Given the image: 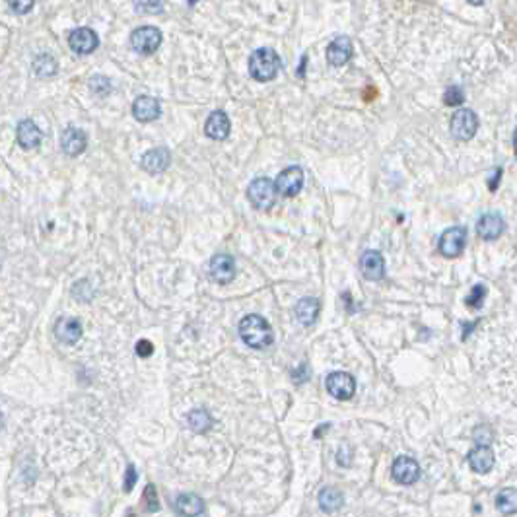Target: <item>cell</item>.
Segmentation results:
<instances>
[{"instance_id":"6da1fadb","label":"cell","mask_w":517,"mask_h":517,"mask_svg":"<svg viewBox=\"0 0 517 517\" xmlns=\"http://www.w3.org/2000/svg\"><path fill=\"white\" fill-rule=\"evenodd\" d=\"M239 335L247 346L257 348V350H263L269 344H272V329H270L267 319H263L261 315L243 317L239 323Z\"/></svg>"},{"instance_id":"7a4b0ae2","label":"cell","mask_w":517,"mask_h":517,"mask_svg":"<svg viewBox=\"0 0 517 517\" xmlns=\"http://www.w3.org/2000/svg\"><path fill=\"white\" fill-rule=\"evenodd\" d=\"M280 70V57L274 49L263 47L251 55L249 59V74L257 80V82H269L274 80Z\"/></svg>"},{"instance_id":"3957f363","label":"cell","mask_w":517,"mask_h":517,"mask_svg":"<svg viewBox=\"0 0 517 517\" xmlns=\"http://www.w3.org/2000/svg\"><path fill=\"white\" fill-rule=\"evenodd\" d=\"M276 183H272L267 177L255 179L247 189V197L251 205L258 210H269L276 203Z\"/></svg>"},{"instance_id":"277c9868","label":"cell","mask_w":517,"mask_h":517,"mask_svg":"<svg viewBox=\"0 0 517 517\" xmlns=\"http://www.w3.org/2000/svg\"><path fill=\"white\" fill-rule=\"evenodd\" d=\"M131 43L133 49L140 55H152L162 43V31L154 28V26H142L138 30L133 31L131 35Z\"/></svg>"},{"instance_id":"5b68a950","label":"cell","mask_w":517,"mask_h":517,"mask_svg":"<svg viewBox=\"0 0 517 517\" xmlns=\"http://www.w3.org/2000/svg\"><path fill=\"white\" fill-rule=\"evenodd\" d=\"M478 131V117L471 109H459L451 119V135L457 140H471Z\"/></svg>"},{"instance_id":"8992f818","label":"cell","mask_w":517,"mask_h":517,"mask_svg":"<svg viewBox=\"0 0 517 517\" xmlns=\"http://www.w3.org/2000/svg\"><path fill=\"white\" fill-rule=\"evenodd\" d=\"M467 243V232L465 228H449L445 229L444 234H442V238H440V253L447 258H453L459 257L461 253H463V249H465Z\"/></svg>"},{"instance_id":"52a82bcc","label":"cell","mask_w":517,"mask_h":517,"mask_svg":"<svg viewBox=\"0 0 517 517\" xmlns=\"http://www.w3.org/2000/svg\"><path fill=\"white\" fill-rule=\"evenodd\" d=\"M327 391L332 395L337 401H348L354 391H356V382L350 373L346 372H332L327 377Z\"/></svg>"},{"instance_id":"ba28073f","label":"cell","mask_w":517,"mask_h":517,"mask_svg":"<svg viewBox=\"0 0 517 517\" xmlns=\"http://www.w3.org/2000/svg\"><path fill=\"white\" fill-rule=\"evenodd\" d=\"M303 187V171L301 167H286L276 179V191L284 197H296Z\"/></svg>"},{"instance_id":"9c48e42d","label":"cell","mask_w":517,"mask_h":517,"mask_svg":"<svg viewBox=\"0 0 517 517\" xmlns=\"http://www.w3.org/2000/svg\"><path fill=\"white\" fill-rule=\"evenodd\" d=\"M393 478L399 485H406V487L414 485L420 478V467L413 457H397L393 463Z\"/></svg>"},{"instance_id":"30bf717a","label":"cell","mask_w":517,"mask_h":517,"mask_svg":"<svg viewBox=\"0 0 517 517\" xmlns=\"http://www.w3.org/2000/svg\"><path fill=\"white\" fill-rule=\"evenodd\" d=\"M68 45L74 53L78 55H90L97 49L100 45V37L95 35V31H92L90 28H78L70 33L68 37Z\"/></svg>"},{"instance_id":"8fae6325","label":"cell","mask_w":517,"mask_h":517,"mask_svg":"<svg viewBox=\"0 0 517 517\" xmlns=\"http://www.w3.org/2000/svg\"><path fill=\"white\" fill-rule=\"evenodd\" d=\"M504 228H506L504 226V218L500 216L498 212H487V214H482V216L478 218V222H476V234L482 239H488V241L500 238Z\"/></svg>"},{"instance_id":"7c38bea8","label":"cell","mask_w":517,"mask_h":517,"mask_svg":"<svg viewBox=\"0 0 517 517\" xmlns=\"http://www.w3.org/2000/svg\"><path fill=\"white\" fill-rule=\"evenodd\" d=\"M210 276L220 284H228L236 276V261L229 255H216L210 261Z\"/></svg>"},{"instance_id":"4fadbf2b","label":"cell","mask_w":517,"mask_h":517,"mask_svg":"<svg viewBox=\"0 0 517 517\" xmlns=\"http://www.w3.org/2000/svg\"><path fill=\"white\" fill-rule=\"evenodd\" d=\"M82 323L74 317H61L55 325V337L64 344H76L82 339Z\"/></svg>"},{"instance_id":"5bb4252c","label":"cell","mask_w":517,"mask_h":517,"mask_svg":"<svg viewBox=\"0 0 517 517\" xmlns=\"http://www.w3.org/2000/svg\"><path fill=\"white\" fill-rule=\"evenodd\" d=\"M169 162H171V156H169L167 148H154V150H148L142 156L140 166H142L144 171L156 176V173H164L167 167H169Z\"/></svg>"},{"instance_id":"9a60e30c","label":"cell","mask_w":517,"mask_h":517,"mask_svg":"<svg viewBox=\"0 0 517 517\" xmlns=\"http://www.w3.org/2000/svg\"><path fill=\"white\" fill-rule=\"evenodd\" d=\"M133 115H135L136 121H140V123H150V121H156L162 115V107H160V102L154 100V97L140 95L133 104Z\"/></svg>"},{"instance_id":"2e32d148","label":"cell","mask_w":517,"mask_h":517,"mask_svg":"<svg viewBox=\"0 0 517 517\" xmlns=\"http://www.w3.org/2000/svg\"><path fill=\"white\" fill-rule=\"evenodd\" d=\"M360 269H362L364 279L377 282L385 276V261L377 251H366L360 261Z\"/></svg>"},{"instance_id":"e0dca14e","label":"cell","mask_w":517,"mask_h":517,"mask_svg":"<svg viewBox=\"0 0 517 517\" xmlns=\"http://www.w3.org/2000/svg\"><path fill=\"white\" fill-rule=\"evenodd\" d=\"M352 57V41L346 35H339L337 39H332L329 49H327V61L332 66H342L350 61Z\"/></svg>"},{"instance_id":"ac0fdd59","label":"cell","mask_w":517,"mask_h":517,"mask_svg":"<svg viewBox=\"0 0 517 517\" xmlns=\"http://www.w3.org/2000/svg\"><path fill=\"white\" fill-rule=\"evenodd\" d=\"M86 144H88V138H86V133L80 131V129H74V126H68L61 136V148L64 150V154L68 156H80L86 150Z\"/></svg>"},{"instance_id":"d6986e66","label":"cell","mask_w":517,"mask_h":517,"mask_svg":"<svg viewBox=\"0 0 517 517\" xmlns=\"http://www.w3.org/2000/svg\"><path fill=\"white\" fill-rule=\"evenodd\" d=\"M469 465L478 475H487L488 471H492V467H494V451L488 445L478 444V447H475L469 453Z\"/></svg>"},{"instance_id":"ffe728a7","label":"cell","mask_w":517,"mask_h":517,"mask_svg":"<svg viewBox=\"0 0 517 517\" xmlns=\"http://www.w3.org/2000/svg\"><path fill=\"white\" fill-rule=\"evenodd\" d=\"M229 129H232V124H229L228 115L224 111H214L208 117L207 124H205V133L212 140H226L229 135Z\"/></svg>"},{"instance_id":"44dd1931","label":"cell","mask_w":517,"mask_h":517,"mask_svg":"<svg viewBox=\"0 0 517 517\" xmlns=\"http://www.w3.org/2000/svg\"><path fill=\"white\" fill-rule=\"evenodd\" d=\"M16 138H18V144L21 148H26V150H30V148H37V146L41 144V131H39V126L30 121V119H26V121H21L18 124V131H16Z\"/></svg>"},{"instance_id":"7402d4cb","label":"cell","mask_w":517,"mask_h":517,"mask_svg":"<svg viewBox=\"0 0 517 517\" xmlns=\"http://www.w3.org/2000/svg\"><path fill=\"white\" fill-rule=\"evenodd\" d=\"M319 308L321 303L317 298H303V300L298 301V306H296V319L300 325L303 327H310L313 325L315 321H317V315H319Z\"/></svg>"},{"instance_id":"603a6c76","label":"cell","mask_w":517,"mask_h":517,"mask_svg":"<svg viewBox=\"0 0 517 517\" xmlns=\"http://www.w3.org/2000/svg\"><path fill=\"white\" fill-rule=\"evenodd\" d=\"M176 509L181 516H200L205 511V506L197 494H181L176 500Z\"/></svg>"},{"instance_id":"cb8c5ba5","label":"cell","mask_w":517,"mask_h":517,"mask_svg":"<svg viewBox=\"0 0 517 517\" xmlns=\"http://www.w3.org/2000/svg\"><path fill=\"white\" fill-rule=\"evenodd\" d=\"M342 504H344V496L339 488L327 487L319 492V506L323 511H327V514L337 511V509H341Z\"/></svg>"},{"instance_id":"d4e9b609","label":"cell","mask_w":517,"mask_h":517,"mask_svg":"<svg viewBox=\"0 0 517 517\" xmlns=\"http://www.w3.org/2000/svg\"><path fill=\"white\" fill-rule=\"evenodd\" d=\"M187 422L191 426V430L193 432H197V434H205L208 432L212 424H214V420H212V416L208 414V411L205 408H197V411H191L189 416H187Z\"/></svg>"},{"instance_id":"484cf974","label":"cell","mask_w":517,"mask_h":517,"mask_svg":"<svg viewBox=\"0 0 517 517\" xmlns=\"http://www.w3.org/2000/svg\"><path fill=\"white\" fill-rule=\"evenodd\" d=\"M496 507L502 514H516L517 511V490L516 488H504L502 492H498Z\"/></svg>"},{"instance_id":"4316f807","label":"cell","mask_w":517,"mask_h":517,"mask_svg":"<svg viewBox=\"0 0 517 517\" xmlns=\"http://www.w3.org/2000/svg\"><path fill=\"white\" fill-rule=\"evenodd\" d=\"M33 70L39 78H49L53 74H57V61L51 55H39L33 62Z\"/></svg>"},{"instance_id":"83f0119b","label":"cell","mask_w":517,"mask_h":517,"mask_svg":"<svg viewBox=\"0 0 517 517\" xmlns=\"http://www.w3.org/2000/svg\"><path fill=\"white\" fill-rule=\"evenodd\" d=\"M487 286H482V284H476L475 288L471 290V294H469V298H467V306L469 308H473V310H480L482 308V301L487 300Z\"/></svg>"},{"instance_id":"f1b7e54d","label":"cell","mask_w":517,"mask_h":517,"mask_svg":"<svg viewBox=\"0 0 517 517\" xmlns=\"http://www.w3.org/2000/svg\"><path fill=\"white\" fill-rule=\"evenodd\" d=\"M135 8L142 14H160L164 12V0H136Z\"/></svg>"},{"instance_id":"f546056e","label":"cell","mask_w":517,"mask_h":517,"mask_svg":"<svg viewBox=\"0 0 517 517\" xmlns=\"http://www.w3.org/2000/svg\"><path fill=\"white\" fill-rule=\"evenodd\" d=\"M444 102L445 105H449V107L461 105L465 102V93H463V90H461L459 86H449L444 93Z\"/></svg>"},{"instance_id":"4dcf8cb0","label":"cell","mask_w":517,"mask_h":517,"mask_svg":"<svg viewBox=\"0 0 517 517\" xmlns=\"http://www.w3.org/2000/svg\"><path fill=\"white\" fill-rule=\"evenodd\" d=\"M142 502H144L146 511H158V494H156V488L150 485V487H146L144 490V498H142Z\"/></svg>"},{"instance_id":"1f68e13d","label":"cell","mask_w":517,"mask_h":517,"mask_svg":"<svg viewBox=\"0 0 517 517\" xmlns=\"http://www.w3.org/2000/svg\"><path fill=\"white\" fill-rule=\"evenodd\" d=\"M90 88H92L95 93H100V95H105V93H109V90H111V86H109V80H107V78H104V76H95V78H92V82H90Z\"/></svg>"},{"instance_id":"d6a6232c","label":"cell","mask_w":517,"mask_h":517,"mask_svg":"<svg viewBox=\"0 0 517 517\" xmlns=\"http://www.w3.org/2000/svg\"><path fill=\"white\" fill-rule=\"evenodd\" d=\"M33 2L35 0H8V6L16 14H28L33 8Z\"/></svg>"},{"instance_id":"836d02e7","label":"cell","mask_w":517,"mask_h":517,"mask_svg":"<svg viewBox=\"0 0 517 517\" xmlns=\"http://www.w3.org/2000/svg\"><path fill=\"white\" fill-rule=\"evenodd\" d=\"M136 480H138V473H136L135 465H129L126 467V473H124V492H131L135 488Z\"/></svg>"},{"instance_id":"e575fe53","label":"cell","mask_w":517,"mask_h":517,"mask_svg":"<svg viewBox=\"0 0 517 517\" xmlns=\"http://www.w3.org/2000/svg\"><path fill=\"white\" fill-rule=\"evenodd\" d=\"M136 354H138L140 358H148V356H152V354H154V344H152L150 341H146V339L138 341L136 342Z\"/></svg>"},{"instance_id":"d590c367","label":"cell","mask_w":517,"mask_h":517,"mask_svg":"<svg viewBox=\"0 0 517 517\" xmlns=\"http://www.w3.org/2000/svg\"><path fill=\"white\" fill-rule=\"evenodd\" d=\"M475 440L478 442V444L488 445V442L492 440V432L488 430L487 426H478V428L475 430Z\"/></svg>"},{"instance_id":"8d00e7d4","label":"cell","mask_w":517,"mask_h":517,"mask_svg":"<svg viewBox=\"0 0 517 517\" xmlns=\"http://www.w3.org/2000/svg\"><path fill=\"white\" fill-rule=\"evenodd\" d=\"M308 377H310V373H308V366H306V364H301L300 368L294 372V379H296V383H303V382H308Z\"/></svg>"},{"instance_id":"74e56055","label":"cell","mask_w":517,"mask_h":517,"mask_svg":"<svg viewBox=\"0 0 517 517\" xmlns=\"http://www.w3.org/2000/svg\"><path fill=\"white\" fill-rule=\"evenodd\" d=\"M500 177H502V169L498 167L496 173H494V179L490 181V191H496L498 189V181H500Z\"/></svg>"},{"instance_id":"f35d334b","label":"cell","mask_w":517,"mask_h":517,"mask_svg":"<svg viewBox=\"0 0 517 517\" xmlns=\"http://www.w3.org/2000/svg\"><path fill=\"white\" fill-rule=\"evenodd\" d=\"M469 4H473V6H480V4H485V0H467Z\"/></svg>"},{"instance_id":"ab89813d","label":"cell","mask_w":517,"mask_h":517,"mask_svg":"<svg viewBox=\"0 0 517 517\" xmlns=\"http://www.w3.org/2000/svg\"><path fill=\"white\" fill-rule=\"evenodd\" d=\"M514 146H516V158H517V129H516V135H514Z\"/></svg>"},{"instance_id":"60d3db41","label":"cell","mask_w":517,"mask_h":517,"mask_svg":"<svg viewBox=\"0 0 517 517\" xmlns=\"http://www.w3.org/2000/svg\"><path fill=\"white\" fill-rule=\"evenodd\" d=\"M189 4L193 6V4H197V0H189Z\"/></svg>"}]
</instances>
